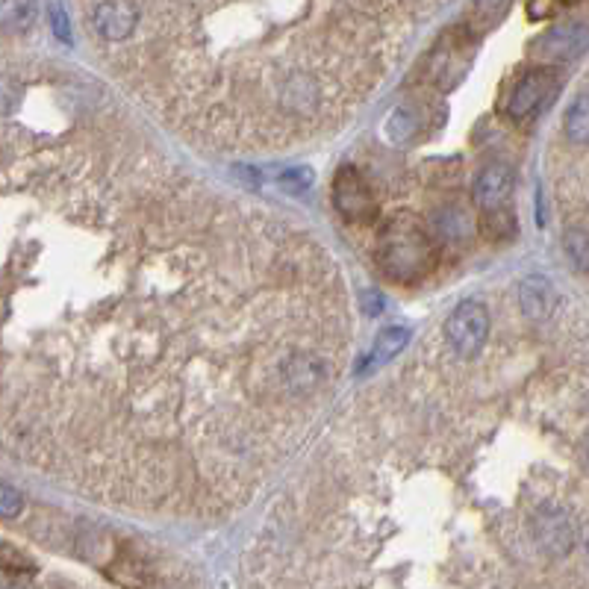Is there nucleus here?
I'll return each mask as SVG.
<instances>
[{
    "instance_id": "obj_4",
    "label": "nucleus",
    "mask_w": 589,
    "mask_h": 589,
    "mask_svg": "<svg viewBox=\"0 0 589 589\" xmlns=\"http://www.w3.org/2000/svg\"><path fill=\"white\" fill-rule=\"evenodd\" d=\"M557 92V77L548 68H531L522 74V80L516 83L510 101H507V112L516 121H528L534 118L539 109L545 107Z\"/></svg>"
},
{
    "instance_id": "obj_14",
    "label": "nucleus",
    "mask_w": 589,
    "mask_h": 589,
    "mask_svg": "<svg viewBox=\"0 0 589 589\" xmlns=\"http://www.w3.org/2000/svg\"><path fill=\"white\" fill-rule=\"evenodd\" d=\"M566 248L572 254V260L578 263V268H587V233L584 230H569L566 233Z\"/></svg>"
},
{
    "instance_id": "obj_15",
    "label": "nucleus",
    "mask_w": 589,
    "mask_h": 589,
    "mask_svg": "<svg viewBox=\"0 0 589 589\" xmlns=\"http://www.w3.org/2000/svg\"><path fill=\"white\" fill-rule=\"evenodd\" d=\"M51 21H54L56 36H59L62 42H68L71 33H68V18H65V9H62V6H51Z\"/></svg>"
},
{
    "instance_id": "obj_9",
    "label": "nucleus",
    "mask_w": 589,
    "mask_h": 589,
    "mask_svg": "<svg viewBox=\"0 0 589 589\" xmlns=\"http://www.w3.org/2000/svg\"><path fill=\"white\" fill-rule=\"evenodd\" d=\"M519 304H522V313L531 322H542L551 313V307L557 304V295H554V289L545 277H528L519 286Z\"/></svg>"
},
{
    "instance_id": "obj_5",
    "label": "nucleus",
    "mask_w": 589,
    "mask_h": 589,
    "mask_svg": "<svg viewBox=\"0 0 589 589\" xmlns=\"http://www.w3.org/2000/svg\"><path fill=\"white\" fill-rule=\"evenodd\" d=\"M86 15L92 21V30L107 39V42H127L136 27H139V6L133 3H98V6H86Z\"/></svg>"
},
{
    "instance_id": "obj_12",
    "label": "nucleus",
    "mask_w": 589,
    "mask_h": 589,
    "mask_svg": "<svg viewBox=\"0 0 589 589\" xmlns=\"http://www.w3.org/2000/svg\"><path fill=\"white\" fill-rule=\"evenodd\" d=\"M0 569L3 572H12V575H27L33 572V563L12 545H0Z\"/></svg>"
},
{
    "instance_id": "obj_7",
    "label": "nucleus",
    "mask_w": 589,
    "mask_h": 589,
    "mask_svg": "<svg viewBox=\"0 0 589 589\" xmlns=\"http://www.w3.org/2000/svg\"><path fill=\"white\" fill-rule=\"evenodd\" d=\"M510 189H513V168L504 162H492L481 168L475 180V201L481 204V210H501V204L510 198Z\"/></svg>"
},
{
    "instance_id": "obj_6",
    "label": "nucleus",
    "mask_w": 589,
    "mask_h": 589,
    "mask_svg": "<svg viewBox=\"0 0 589 589\" xmlns=\"http://www.w3.org/2000/svg\"><path fill=\"white\" fill-rule=\"evenodd\" d=\"M531 525H534L536 542H539L548 554L566 557V554L572 551V545H575V528H572V519H569L566 510L545 504V507L536 513Z\"/></svg>"
},
{
    "instance_id": "obj_10",
    "label": "nucleus",
    "mask_w": 589,
    "mask_h": 589,
    "mask_svg": "<svg viewBox=\"0 0 589 589\" xmlns=\"http://www.w3.org/2000/svg\"><path fill=\"white\" fill-rule=\"evenodd\" d=\"M566 136L575 142V145H587L589 139V107H587V95H578L572 109L566 112Z\"/></svg>"
},
{
    "instance_id": "obj_1",
    "label": "nucleus",
    "mask_w": 589,
    "mask_h": 589,
    "mask_svg": "<svg viewBox=\"0 0 589 589\" xmlns=\"http://www.w3.org/2000/svg\"><path fill=\"white\" fill-rule=\"evenodd\" d=\"M439 263L430 230L413 215H395L380 230L377 266L392 283H422Z\"/></svg>"
},
{
    "instance_id": "obj_3",
    "label": "nucleus",
    "mask_w": 589,
    "mask_h": 589,
    "mask_svg": "<svg viewBox=\"0 0 589 589\" xmlns=\"http://www.w3.org/2000/svg\"><path fill=\"white\" fill-rule=\"evenodd\" d=\"M445 336L454 348V354L460 357H475L481 354V348L486 345L489 336V313L481 301H463L451 319L445 322Z\"/></svg>"
},
{
    "instance_id": "obj_2",
    "label": "nucleus",
    "mask_w": 589,
    "mask_h": 589,
    "mask_svg": "<svg viewBox=\"0 0 589 589\" xmlns=\"http://www.w3.org/2000/svg\"><path fill=\"white\" fill-rule=\"evenodd\" d=\"M333 204L342 213V218L351 221V224H372L377 215H380L372 186L351 165H345L336 174V180H333Z\"/></svg>"
},
{
    "instance_id": "obj_11",
    "label": "nucleus",
    "mask_w": 589,
    "mask_h": 589,
    "mask_svg": "<svg viewBox=\"0 0 589 589\" xmlns=\"http://www.w3.org/2000/svg\"><path fill=\"white\" fill-rule=\"evenodd\" d=\"M481 233L486 239H504V236H513L516 233V221L513 215L507 213L504 207L501 210H483L481 215Z\"/></svg>"
},
{
    "instance_id": "obj_8",
    "label": "nucleus",
    "mask_w": 589,
    "mask_h": 589,
    "mask_svg": "<svg viewBox=\"0 0 589 589\" xmlns=\"http://www.w3.org/2000/svg\"><path fill=\"white\" fill-rule=\"evenodd\" d=\"M407 342H410V330H407V327H386V330L377 336L372 351L363 354V360H360V366H357V375H369V372H375L380 366H386L395 354L404 351Z\"/></svg>"
},
{
    "instance_id": "obj_13",
    "label": "nucleus",
    "mask_w": 589,
    "mask_h": 589,
    "mask_svg": "<svg viewBox=\"0 0 589 589\" xmlns=\"http://www.w3.org/2000/svg\"><path fill=\"white\" fill-rule=\"evenodd\" d=\"M24 510V498L9 483H0V519H15Z\"/></svg>"
},
{
    "instance_id": "obj_16",
    "label": "nucleus",
    "mask_w": 589,
    "mask_h": 589,
    "mask_svg": "<svg viewBox=\"0 0 589 589\" xmlns=\"http://www.w3.org/2000/svg\"><path fill=\"white\" fill-rule=\"evenodd\" d=\"M0 589H21V587H15V584H3Z\"/></svg>"
}]
</instances>
